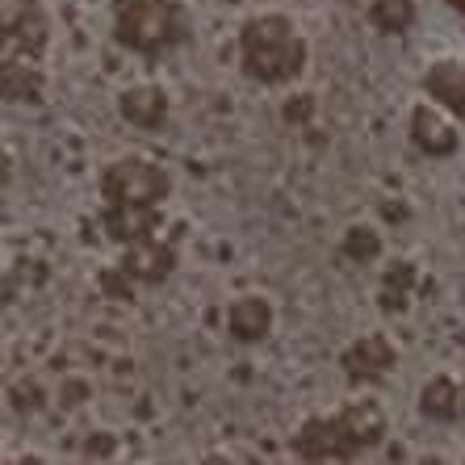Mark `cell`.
<instances>
[{
    "instance_id": "1",
    "label": "cell",
    "mask_w": 465,
    "mask_h": 465,
    "mask_svg": "<svg viewBox=\"0 0 465 465\" xmlns=\"http://www.w3.org/2000/svg\"><path fill=\"white\" fill-rule=\"evenodd\" d=\"M311 46L285 13H256L239 30V64L256 84H290L306 72Z\"/></svg>"
},
{
    "instance_id": "2",
    "label": "cell",
    "mask_w": 465,
    "mask_h": 465,
    "mask_svg": "<svg viewBox=\"0 0 465 465\" xmlns=\"http://www.w3.org/2000/svg\"><path fill=\"white\" fill-rule=\"evenodd\" d=\"M114 38L134 54H160L184 38L181 0H114Z\"/></svg>"
},
{
    "instance_id": "3",
    "label": "cell",
    "mask_w": 465,
    "mask_h": 465,
    "mask_svg": "<svg viewBox=\"0 0 465 465\" xmlns=\"http://www.w3.org/2000/svg\"><path fill=\"white\" fill-rule=\"evenodd\" d=\"M168 193H173V176L147 155H118L101 173L105 206H160Z\"/></svg>"
},
{
    "instance_id": "4",
    "label": "cell",
    "mask_w": 465,
    "mask_h": 465,
    "mask_svg": "<svg viewBox=\"0 0 465 465\" xmlns=\"http://www.w3.org/2000/svg\"><path fill=\"white\" fill-rule=\"evenodd\" d=\"M46 17L43 0H0V64L5 59H38L46 51Z\"/></svg>"
},
{
    "instance_id": "5",
    "label": "cell",
    "mask_w": 465,
    "mask_h": 465,
    "mask_svg": "<svg viewBox=\"0 0 465 465\" xmlns=\"http://www.w3.org/2000/svg\"><path fill=\"white\" fill-rule=\"evenodd\" d=\"M411 143L423 155L444 160V155H453L457 143H461V122H457V114L436 105V101H420V105L411 109Z\"/></svg>"
},
{
    "instance_id": "6",
    "label": "cell",
    "mask_w": 465,
    "mask_h": 465,
    "mask_svg": "<svg viewBox=\"0 0 465 465\" xmlns=\"http://www.w3.org/2000/svg\"><path fill=\"white\" fill-rule=\"evenodd\" d=\"M399 365V348L386 331H369V336L352 340L340 357V369L348 373V381H378L390 369Z\"/></svg>"
},
{
    "instance_id": "7",
    "label": "cell",
    "mask_w": 465,
    "mask_h": 465,
    "mask_svg": "<svg viewBox=\"0 0 465 465\" xmlns=\"http://www.w3.org/2000/svg\"><path fill=\"white\" fill-rule=\"evenodd\" d=\"M122 269H126L130 282L160 285V282H168V272L176 269V248L163 235H147V239H139V243H126Z\"/></svg>"
},
{
    "instance_id": "8",
    "label": "cell",
    "mask_w": 465,
    "mask_h": 465,
    "mask_svg": "<svg viewBox=\"0 0 465 465\" xmlns=\"http://www.w3.org/2000/svg\"><path fill=\"white\" fill-rule=\"evenodd\" d=\"M336 420H340V432H344V444L352 457L373 449V444H381V436H386V411H381L373 399L344 402L336 411Z\"/></svg>"
},
{
    "instance_id": "9",
    "label": "cell",
    "mask_w": 465,
    "mask_h": 465,
    "mask_svg": "<svg viewBox=\"0 0 465 465\" xmlns=\"http://www.w3.org/2000/svg\"><path fill=\"white\" fill-rule=\"evenodd\" d=\"M293 453L306 457V461H331V457L340 461V457H352L336 415H311V420L298 428V436H293Z\"/></svg>"
},
{
    "instance_id": "10",
    "label": "cell",
    "mask_w": 465,
    "mask_h": 465,
    "mask_svg": "<svg viewBox=\"0 0 465 465\" xmlns=\"http://www.w3.org/2000/svg\"><path fill=\"white\" fill-rule=\"evenodd\" d=\"M420 84H423V97L428 101L444 105L449 114H461L465 109V59H457V54L432 59Z\"/></svg>"
},
{
    "instance_id": "11",
    "label": "cell",
    "mask_w": 465,
    "mask_h": 465,
    "mask_svg": "<svg viewBox=\"0 0 465 465\" xmlns=\"http://www.w3.org/2000/svg\"><path fill=\"white\" fill-rule=\"evenodd\" d=\"M118 114H122V122H130V126L155 130V126H163V118H168V93H163L160 84H130V88H122Z\"/></svg>"
},
{
    "instance_id": "12",
    "label": "cell",
    "mask_w": 465,
    "mask_h": 465,
    "mask_svg": "<svg viewBox=\"0 0 465 465\" xmlns=\"http://www.w3.org/2000/svg\"><path fill=\"white\" fill-rule=\"evenodd\" d=\"M227 331L239 344H256L272 331V302L260 293H243L227 306Z\"/></svg>"
},
{
    "instance_id": "13",
    "label": "cell",
    "mask_w": 465,
    "mask_h": 465,
    "mask_svg": "<svg viewBox=\"0 0 465 465\" xmlns=\"http://www.w3.org/2000/svg\"><path fill=\"white\" fill-rule=\"evenodd\" d=\"M0 93L13 105H38L46 93V76L38 59H5L0 64Z\"/></svg>"
},
{
    "instance_id": "14",
    "label": "cell",
    "mask_w": 465,
    "mask_h": 465,
    "mask_svg": "<svg viewBox=\"0 0 465 465\" xmlns=\"http://www.w3.org/2000/svg\"><path fill=\"white\" fill-rule=\"evenodd\" d=\"M160 206H105V235L118 239L122 248L126 243H139V239L155 235L160 231Z\"/></svg>"
},
{
    "instance_id": "15",
    "label": "cell",
    "mask_w": 465,
    "mask_h": 465,
    "mask_svg": "<svg viewBox=\"0 0 465 465\" xmlns=\"http://www.w3.org/2000/svg\"><path fill=\"white\" fill-rule=\"evenodd\" d=\"M420 411L436 423H449V420H461V381L453 378H432L428 386L420 390Z\"/></svg>"
},
{
    "instance_id": "16",
    "label": "cell",
    "mask_w": 465,
    "mask_h": 465,
    "mask_svg": "<svg viewBox=\"0 0 465 465\" xmlns=\"http://www.w3.org/2000/svg\"><path fill=\"white\" fill-rule=\"evenodd\" d=\"M365 17L381 34H407L420 17V9H415V0H369Z\"/></svg>"
},
{
    "instance_id": "17",
    "label": "cell",
    "mask_w": 465,
    "mask_h": 465,
    "mask_svg": "<svg viewBox=\"0 0 465 465\" xmlns=\"http://www.w3.org/2000/svg\"><path fill=\"white\" fill-rule=\"evenodd\" d=\"M344 252L352 260H373L381 252V239H378V231L373 227H348V235H344Z\"/></svg>"
},
{
    "instance_id": "18",
    "label": "cell",
    "mask_w": 465,
    "mask_h": 465,
    "mask_svg": "<svg viewBox=\"0 0 465 465\" xmlns=\"http://www.w3.org/2000/svg\"><path fill=\"white\" fill-rule=\"evenodd\" d=\"M449 9H457V13L465 17V0H449Z\"/></svg>"
},
{
    "instance_id": "19",
    "label": "cell",
    "mask_w": 465,
    "mask_h": 465,
    "mask_svg": "<svg viewBox=\"0 0 465 465\" xmlns=\"http://www.w3.org/2000/svg\"><path fill=\"white\" fill-rule=\"evenodd\" d=\"M461 415H465V381H461Z\"/></svg>"
},
{
    "instance_id": "20",
    "label": "cell",
    "mask_w": 465,
    "mask_h": 465,
    "mask_svg": "<svg viewBox=\"0 0 465 465\" xmlns=\"http://www.w3.org/2000/svg\"><path fill=\"white\" fill-rule=\"evenodd\" d=\"M457 122H461V130H465V109H461V114H457Z\"/></svg>"
}]
</instances>
